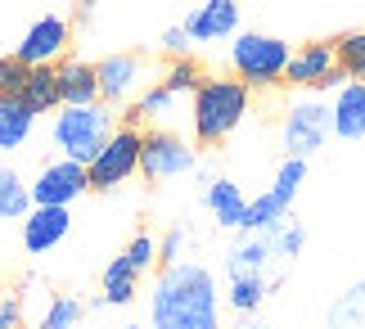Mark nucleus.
Masks as SVG:
<instances>
[{"mask_svg":"<svg viewBox=\"0 0 365 329\" xmlns=\"http://www.w3.org/2000/svg\"><path fill=\"white\" fill-rule=\"evenodd\" d=\"M135 284H140V270L118 253L113 262L104 266V293H100V303L104 307H126L135 298Z\"/></svg>","mask_w":365,"mask_h":329,"instance_id":"obj_22","label":"nucleus"},{"mask_svg":"<svg viewBox=\"0 0 365 329\" xmlns=\"http://www.w3.org/2000/svg\"><path fill=\"white\" fill-rule=\"evenodd\" d=\"M140 140H145V131L140 126H113V136L104 140V149L95 153V158L86 163V181H91V190H118V185H126L140 171Z\"/></svg>","mask_w":365,"mask_h":329,"instance_id":"obj_5","label":"nucleus"},{"mask_svg":"<svg viewBox=\"0 0 365 329\" xmlns=\"http://www.w3.org/2000/svg\"><path fill=\"white\" fill-rule=\"evenodd\" d=\"M271 231H275V257H279V262H293V257L302 253V239H307L302 226H293V221L284 217V221H275Z\"/></svg>","mask_w":365,"mask_h":329,"instance_id":"obj_28","label":"nucleus"},{"mask_svg":"<svg viewBox=\"0 0 365 329\" xmlns=\"http://www.w3.org/2000/svg\"><path fill=\"white\" fill-rule=\"evenodd\" d=\"M122 257H126V262H131V266L140 270V275H145V270H149L153 262H158V239H153V235H135L131 244L122 248Z\"/></svg>","mask_w":365,"mask_h":329,"instance_id":"obj_30","label":"nucleus"},{"mask_svg":"<svg viewBox=\"0 0 365 329\" xmlns=\"http://www.w3.org/2000/svg\"><path fill=\"white\" fill-rule=\"evenodd\" d=\"M163 50L172 54V59L190 54V36H185V27H167V32H163Z\"/></svg>","mask_w":365,"mask_h":329,"instance_id":"obj_33","label":"nucleus"},{"mask_svg":"<svg viewBox=\"0 0 365 329\" xmlns=\"http://www.w3.org/2000/svg\"><path fill=\"white\" fill-rule=\"evenodd\" d=\"M325 329H365V280L339 293L325 311Z\"/></svg>","mask_w":365,"mask_h":329,"instance_id":"obj_24","label":"nucleus"},{"mask_svg":"<svg viewBox=\"0 0 365 329\" xmlns=\"http://www.w3.org/2000/svg\"><path fill=\"white\" fill-rule=\"evenodd\" d=\"M91 9H95V0H77V19H91Z\"/></svg>","mask_w":365,"mask_h":329,"instance_id":"obj_35","label":"nucleus"},{"mask_svg":"<svg viewBox=\"0 0 365 329\" xmlns=\"http://www.w3.org/2000/svg\"><path fill=\"white\" fill-rule=\"evenodd\" d=\"M95 77H100V99L104 104H126L140 81H145V59L140 54H108V59L95 64Z\"/></svg>","mask_w":365,"mask_h":329,"instance_id":"obj_11","label":"nucleus"},{"mask_svg":"<svg viewBox=\"0 0 365 329\" xmlns=\"http://www.w3.org/2000/svg\"><path fill=\"white\" fill-rule=\"evenodd\" d=\"M27 68L19 54H0V95H23V81H27Z\"/></svg>","mask_w":365,"mask_h":329,"instance_id":"obj_29","label":"nucleus"},{"mask_svg":"<svg viewBox=\"0 0 365 329\" xmlns=\"http://www.w3.org/2000/svg\"><path fill=\"white\" fill-rule=\"evenodd\" d=\"M32 212V185L23 181V171L0 167V221H23Z\"/></svg>","mask_w":365,"mask_h":329,"instance_id":"obj_23","label":"nucleus"},{"mask_svg":"<svg viewBox=\"0 0 365 329\" xmlns=\"http://www.w3.org/2000/svg\"><path fill=\"white\" fill-rule=\"evenodd\" d=\"M153 329H221V293L212 270L199 262L163 266L149 298Z\"/></svg>","mask_w":365,"mask_h":329,"instance_id":"obj_1","label":"nucleus"},{"mask_svg":"<svg viewBox=\"0 0 365 329\" xmlns=\"http://www.w3.org/2000/svg\"><path fill=\"white\" fill-rule=\"evenodd\" d=\"M113 108L104 104H59V113H54V126H50V140L54 149L63 153V158H73L86 167L95 153L104 149V140L113 136Z\"/></svg>","mask_w":365,"mask_h":329,"instance_id":"obj_3","label":"nucleus"},{"mask_svg":"<svg viewBox=\"0 0 365 329\" xmlns=\"http://www.w3.org/2000/svg\"><path fill=\"white\" fill-rule=\"evenodd\" d=\"M275 262V231H257L252 239L235 244L230 257H226V270L230 275H244V270H266Z\"/></svg>","mask_w":365,"mask_h":329,"instance_id":"obj_19","label":"nucleus"},{"mask_svg":"<svg viewBox=\"0 0 365 329\" xmlns=\"http://www.w3.org/2000/svg\"><path fill=\"white\" fill-rule=\"evenodd\" d=\"M59 104H100V77L86 59H59Z\"/></svg>","mask_w":365,"mask_h":329,"instance_id":"obj_15","label":"nucleus"},{"mask_svg":"<svg viewBox=\"0 0 365 329\" xmlns=\"http://www.w3.org/2000/svg\"><path fill=\"white\" fill-rule=\"evenodd\" d=\"M180 27H185L190 46H207V41L235 36L240 32V0H203Z\"/></svg>","mask_w":365,"mask_h":329,"instance_id":"obj_12","label":"nucleus"},{"mask_svg":"<svg viewBox=\"0 0 365 329\" xmlns=\"http://www.w3.org/2000/svg\"><path fill=\"white\" fill-rule=\"evenodd\" d=\"M194 167V145L185 136H176L172 126H153L140 140V176L145 181H172V176H185Z\"/></svg>","mask_w":365,"mask_h":329,"instance_id":"obj_7","label":"nucleus"},{"mask_svg":"<svg viewBox=\"0 0 365 329\" xmlns=\"http://www.w3.org/2000/svg\"><path fill=\"white\" fill-rule=\"evenodd\" d=\"M81 320H86V303L73 293H54L46 307H41L36 316V329H81Z\"/></svg>","mask_w":365,"mask_h":329,"instance_id":"obj_25","label":"nucleus"},{"mask_svg":"<svg viewBox=\"0 0 365 329\" xmlns=\"http://www.w3.org/2000/svg\"><path fill=\"white\" fill-rule=\"evenodd\" d=\"M23 226V253H32V257H46L50 248H59L68 231H73V212L68 208H36L19 221Z\"/></svg>","mask_w":365,"mask_h":329,"instance_id":"obj_10","label":"nucleus"},{"mask_svg":"<svg viewBox=\"0 0 365 329\" xmlns=\"http://www.w3.org/2000/svg\"><path fill=\"white\" fill-rule=\"evenodd\" d=\"M32 185V203L36 208H73L81 194L91 190V181H86V167L73 163V158H54L36 171V181H27Z\"/></svg>","mask_w":365,"mask_h":329,"instance_id":"obj_8","label":"nucleus"},{"mask_svg":"<svg viewBox=\"0 0 365 329\" xmlns=\"http://www.w3.org/2000/svg\"><path fill=\"white\" fill-rule=\"evenodd\" d=\"M289 203H293V198H289V194H279V190H266V194H257V198H248L240 231H248V235L271 231L275 221H284V217H289Z\"/></svg>","mask_w":365,"mask_h":329,"instance_id":"obj_21","label":"nucleus"},{"mask_svg":"<svg viewBox=\"0 0 365 329\" xmlns=\"http://www.w3.org/2000/svg\"><path fill=\"white\" fill-rule=\"evenodd\" d=\"M334 64H339L352 81H365V32L334 36Z\"/></svg>","mask_w":365,"mask_h":329,"instance_id":"obj_26","label":"nucleus"},{"mask_svg":"<svg viewBox=\"0 0 365 329\" xmlns=\"http://www.w3.org/2000/svg\"><path fill=\"white\" fill-rule=\"evenodd\" d=\"M68 46H73V27H68V19L46 14V19H36L23 32V41H19V50H14V54H19L27 68H36V64H59Z\"/></svg>","mask_w":365,"mask_h":329,"instance_id":"obj_9","label":"nucleus"},{"mask_svg":"<svg viewBox=\"0 0 365 329\" xmlns=\"http://www.w3.org/2000/svg\"><path fill=\"white\" fill-rule=\"evenodd\" d=\"M329 68H334V46H329V41H312V46H302V50L289 54L284 81L298 86V91H316L320 77H325Z\"/></svg>","mask_w":365,"mask_h":329,"instance_id":"obj_14","label":"nucleus"},{"mask_svg":"<svg viewBox=\"0 0 365 329\" xmlns=\"http://www.w3.org/2000/svg\"><path fill=\"white\" fill-rule=\"evenodd\" d=\"M0 329H23V298L0 293Z\"/></svg>","mask_w":365,"mask_h":329,"instance_id":"obj_31","label":"nucleus"},{"mask_svg":"<svg viewBox=\"0 0 365 329\" xmlns=\"http://www.w3.org/2000/svg\"><path fill=\"white\" fill-rule=\"evenodd\" d=\"M252 108V91L240 77H203L190 95V126L199 145H221L240 131Z\"/></svg>","mask_w":365,"mask_h":329,"instance_id":"obj_2","label":"nucleus"},{"mask_svg":"<svg viewBox=\"0 0 365 329\" xmlns=\"http://www.w3.org/2000/svg\"><path fill=\"white\" fill-rule=\"evenodd\" d=\"M36 113L23 104L19 95H0V153H14L32 140Z\"/></svg>","mask_w":365,"mask_h":329,"instance_id":"obj_16","label":"nucleus"},{"mask_svg":"<svg viewBox=\"0 0 365 329\" xmlns=\"http://www.w3.org/2000/svg\"><path fill=\"white\" fill-rule=\"evenodd\" d=\"M207 208H212V217L217 226H226V231H240V221H244V208H248V198L240 194V185L226 181V176H217V181H207Z\"/></svg>","mask_w":365,"mask_h":329,"instance_id":"obj_18","label":"nucleus"},{"mask_svg":"<svg viewBox=\"0 0 365 329\" xmlns=\"http://www.w3.org/2000/svg\"><path fill=\"white\" fill-rule=\"evenodd\" d=\"M329 104H320L316 95L307 99H293L289 113H284V126H279V140H284V153L289 158H312L316 149H325L329 140Z\"/></svg>","mask_w":365,"mask_h":329,"instance_id":"obj_6","label":"nucleus"},{"mask_svg":"<svg viewBox=\"0 0 365 329\" xmlns=\"http://www.w3.org/2000/svg\"><path fill=\"white\" fill-rule=\"evenodd\" d=\"M203 81V68L190 59V54H180V59H172L167 64V73H163V86L172 95H194V86Z\"/></svg>","mask_w":365,"mask_h":329,"instance_id":"obj_27","label":"nucleus"},{"mask_svg":"<svg viewBox=\"0 0 365 329\" xmlns=\"http://www.w3.org/2000/svg\"><path fill=\"white\" fill-rule=\"evenodd\" d=\"M118 329H140V325H118Z\"/></svg>","mask_w":365,"mask_h":329,"instance_id":"obj_37","label":"nucleus"},{"mask_svg":"<svg viewBox=\"0 0 365 329\" xmlns=\"http://www.w3.org/2000/svg\"><path fill=\"white\" fill-rule=\"evenodd\" d=\"M180 248H185V235H180V231H167L158 239V262L163 266H176L180 262Z\"/></svg>","mask_w":365,"mask_h":329,"instance_id":"obj_32","label":"nucleus"},{"mask_svg":"<svg viewBox=\"0 0 365 329\" xmlns=\"http://www.w3.org/2000/svg\"><path fill=\"white\" fill-rule=\"evenodd\" d=\"M240 329H271V325H257V320H252V325H240Z\"/></svg>","mask_w":365,"mask_h":329,"instance_id":"obj_36","label":"nucleus"},{"mask_svg":"<svg viewBox=\"0 0 365 329\" xmlns=\"http://www.w3.org/2000/svg\"><path fill=\"white\" fill-rule=\"evenodd\" d=\"M329 126H334V136H343V140H365V81L347 77L339 91H334Z\"/></svg>","mask_w":365,"mask_h":329,"instance_id":"obj_13","label":"nucleus"},{"mask_svg":"<svg viewBox=\"0 0 365 329\" xmlns=\"http://www.w3.org/2000/svg\"><path fill=\"white\" fill-rule=\"evenodd\" d=\"M23 104L36 113H54L59 108V73H54V64H36L32 73H27V81H23Z\"/></svg>","mask_w":365,"mask_h":329,"instance_id":"obj_20","label":"nucleus"},{"mask_svg":"<svg viewBox=\"0 0 365 329\" xmlns=\"http://www.w3.org/2000/svg\"><path fill=\"white\" fill-rule=\"evenodd\" d=\"M343 81H347V73H343V68H339V64H334V68H329V73H325V77H320V86H316V91H339V86H343Z\"/></svg>","mask_w":365,"mask_h":329,"instance_id":"obj_34","label":"nucleus"},{"mask_svg":"<svg viewBox=\"0 0 365 329\" xmlns=\"http://www.w3.org/2000/svg\"><path fill=\"white\" fill-rule=\"evenodd\" d=\"M289 41L266 36V32H240L230 41V64L248 91H266V86L284 81V64H289Z\"/></svg>","mask_w":365,"mask_h":329,"instance_id":"obj_4","label":"nucleus"},{"mask_svg":"<svg viewBox=\"0 0 365 329\" xmlns=\"http://www.w3.org/2000/svg\"><path fill=\"white\" fill-rule=\"evenodd\" d=\"M279 284H271L266 270H244V275H230V289H226V303L240 311V316H252L266 298H271Z\"/></svg>","mask_w":365,"mask_h":329,"instance_id":"obj_17","label":"nucleus"}]
</instances>
